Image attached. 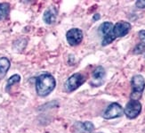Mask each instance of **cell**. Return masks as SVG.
Masks as SVG:
<instances>
[{
	"mask_svg": "<svg viewBox=\"0 0 145 133\" xmlns=\"http://www.w3.org/2000/svg\"><path fill=\"white\" fill-rule=\"evenodd\" d=\"M139 39L140 42L137 44L134 49V54L135 55H141L145 51V30L139 31Z\"/></svg>",
	"mask_w": 145,
	"mask_h": 133,
	"instance_id": "30bf717a",
	"label": "cell"
},
{
	"mask_svg": "<svg viewBox=\"0 0 145 133\" xmlns=\"http://www.w3.org/2000/svg\"><path fill=\"white\" fill-rule=\"evenodd\" d=\"M123 115H124L123 107L118 103H112L104 111L103 117L105 120H111V119L121 117Z\"/></svg>",
	"mask_w": 145,
	"mask_h": 133,
	"instance_id": "8992f818",
	"label": "cell"
},
{
	"mask_svg": "<svg viewBox=\"0 0 145 133\" xmlns=\"http://www.w3.org/2000/svg\"><path fill=\"white\" fill-rule=\"evenodd\" d=\"M113 25H114V24H113L112 22H105L101 24V26L99 27V30L103 33V35L104 37V36L108 35L110 32L112 28H113Z\"/></svg>",
	"mask_w": 145,
	"mask_h": 133,
	"instance_id": "4fadbf2b",
	"label": "cell"
},
{
	"mask_svg": "<svg viewBox=\"0 0 145 133\" xmlns=\"http://www.w3.org/2000/svg\"><path fill=\"white\" fill-rule=\"evenodd\" d=\"M86 80V76L80 72L72 74L71 77L65 81V83H64L65 90L69 93L75 91L76 90H78L82 84L85 83Z\"/></svg>",
	"mask_w": 145,
	"mask_h": 133,
	"instance_id": "277c9868",
	"label": "cell"
},
{
	"mask_svg": "<svg viewBox=\"0 0 145 133\" xmlns=\"http://www.w3.org/2000/svg\"><path fill=\"white\" fill-rule=\"evenodd\" d=\"M93 82L92 85H94V87H98L103 83V80L105 76V70L103 66H97L94 71L93 72Z\"/></svg>",
	"mask_w": 145,
	"mask_h": 133,
	"instance_id": "ba28073f",
	"label": "cell"
},
{
	"mask_svg": "<svg viewBox=\"0 0 145 133\" xmlns=\"http://www.w3.org/2000/svg\"><path fill=\"white\" fill-rule=\"evenodd\" d=\"M99 133H102V132H99Z\"/></svg>",
	"mask_w": 145,
	"mask_h": 133,
	"instance_id": "ac0fdd59",
	"label": "cell"
},
{
	"mask_svg": "<svg viewBox=\"0 0 145 133\" xmlns=\"http://www.w3.org/2000/svg\"><path fill=\"white\" fill-rule=\"evenodd\" d=\"M10 13V5L9 3H0V21L4 20L9 15Z\"/></svg>",
	"mask_w": 145,
	"mask_h": 133,
	"instance_id": "7c38bea8",
	"label": "cell"
},
{
	"mask_svg": "<svg viewBox=\"0 0 145 133\" xmlns=\"http://www.w3.org/2000/svg\"><path fill=\"white\" fill-rule=\"evenodd\" d=\"M132 26L128 22L125 21H120L118 22L113 25V28L111 30L110 32L103 37V40L102 42V45L103 47L110 45V43H112L118 38H122L125 37L130 31Z\"/></svg>",
	"mask_w": 145,
	"mask_h": 133,
	"instance_id": "7a4b0ae2",
	"label": "cell"
},
{
	"mask_svg": "<svg viewBox=\"0 0 145 133\" xmlns=\"http://www.w3.org/2000/svg\"><path fill=\"white\" fill-rule=\"evenodd\" d=\"M100 18H101L100 14H94V16H93V20H94V21H96V20H99Z\"/></svg>",
	"mask_w": 145,
	"mask_h": 133,
	"instance_id": "e0dca14e",
	"label": "cell"
},
{
	"mask_svg": "<svg viewBox=\"0 0 145 133\" xmlns=\"http://www.w3.org/2000/svg\"><path fill=\"white\" fill-rule=\"evenodd\" d=\"M132 93L130 95V98L132 100H139L144 91L145 88V80L142 75H135L131 80Z\"/></svg>",
	"mask_w": 145,
	"mask_h": 133,
	"instance_id": "3957f363",
	"label": "cell"
},
{
	"mask_svg": "<svg viewBox=\"0 0 145 133\" xmlns=\"http://www.w3.org/2000/svg\"><path fill=\"white\" fill-rule=\"evenodd\" d=\"M11 63L7 57H0V75L4 76L8 72Z\"/></svg>",
	"mask_w": 145,
	"mask_h": 133,
	"instance_id": "8fae6325",
	"label": "cell"
},
{
	"mask_svg": "<svg viewBox=\"0 0 145 133\" xmlns=\"http://www.w3.org/2000/svg\"><path fill=\"white\" fill-rule=\"evenodd\" d=\"M21 81V76L19 74H14L11 76L9 78V80H7V83H6V90H9L12 88V86H14L16 83H19Z\"/></svg>",
	"mask_w": 145,
	"mask_h": 133,
	"instance_id": "9a60e30c",
	"label": "cell"
},
{
	"mask_svg": "<svg viewBox=\"0 0 145 133\" xmlns=\"http://www.w3.org/2000/svg\"><path fill=\"white\" fill-rule=\"evenodd\" d=\"M56 81L50 73H42L36 79V91L40 97H46L55 88Z\"/></svg>",
	"mask_w": 145,
	"mask_h": 133,
	"instance_id": "6da1fadb",
	"label": "cell"
},
{
	"mask_svg": "<svg viewBox=\"0 0 145 133\" xmlns=\"http://www.w3.org/2000/svg\"><path fill=\"white\" fill-rule=\"evenodd\" d=\"M83 31L78 28H72L66 33V39L69 45L78 46L83 40Z\"/></svg>",
	"mask_w": 145,
	"mask_h": 133,
	"instance_id": "52a82bcc",
	"label": "cell"
},
{
	"mask_svg": "<svg viewBox=\"0 0 145 133\" xmlns=\"http://www.w3.org/2000/svg\"><path fill=\"white\" fill-rule=\"evenodd\" d=\"M56 17H57V10L51 6L44 13L43 20L46 24H52L56 21Z\"/></svg>",
	"mask_w": 145,
	"mask_h": 133,
	"instance_id": "9c48e42d",
	"label": "cell"
},
{
	"mask_svg": "<svg viewBox=\"0 0 145 133\" xmlns=\"http://www.w3.org/2000/svg\"><path fill=\"white\" fill-rule=\"evenodd\" d=\"M77 125L79 126V129L83 132H91L94 130V125L91 122H78Z\"/></svg>",
	"mask_w": 145,
	"mask_h": 133,
	"instance_id": "5bb4252c",
	"label": "cell"
},
{
	"mask_svg": "<svg viewBox=\"0 0 145 133\" xmlns=\"http://www.w3.org/2000/svg\"><path fill=\"white\" fill-rule=\"evenodd\" d=\"M142 112V104L139 100H130L125 105L124 113L128 119H135Z\"/></svg>",
	"mask_w": 145,
	"mask_h": 133,
	"instance_id": "5b68a950",
	"label": "cell"
},
{
	"mask_svg": "<svg viewBox=\"0 0 145 133\" xmlns=\"http://www.w3.org/2000/svg\"><path fill=\"white\" fill-rule=\"evenodd\" d=\"M136 7L140 8V9H143L145 8V0H138L135 3Z\"/></svg>",
	"mask_w": 145,
	"mask_h": 133,
	"instance_id": "2e32d148",
	"label": "cell"
}]
</instances>
